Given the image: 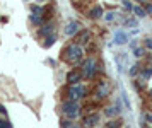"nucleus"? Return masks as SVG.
Listing matches in <instances>:
<instances>
[{"label":"nucleus","instance_id":"412c9836","mask_svg":"<svg viewBox=\"0 0 152 128\" xmlns=\"http://www.w3.org/2000/svg\"><path fill=\"white\" fill-rule=\"evenodd\" d=\"M147 120H149V121H152V115H147Z\"/></svg>","mask_w":152,"mask_h":128},{"label":"nucleus","instance_id":"7ed1b4c3","mask_svg":"<svg viewBox=\"0 0 152 128\" xmlns=\"http://www.w3.org/2000/svg\"><path fill=\"white\" fill-rule=\"evenodd\" d=\"M63 111H65V115H67V116L74 118V116L79 115V106H77L74 101H70V102H67V104L63 106Z\"/></svg>","mask_w":152,"mask_h":128},{"label":"nucleus","instance_id":"4468645a","mask_svg":"<svg viewBox=\"0 0 152 128\" xmlns=\"http://www.w3.org/2000/svg\"><path fill=\"white\" fill-rule=\"evenodd\" d=\"M133 10H135V14L140 15V17H144V15H145V10H144V9H140V7H135Z\"/></svg>","mask_w":152,"mask_h":128},{"label":"nucleus","instance_id":"dca6fc26","mask_svg":"<svg viewBox=\"0 0 152 128\" xmlns=\"http://www.w3.org/2000/svg\"><path fill=\"white\" fill-rule=\"evenodd\" d=\"M0 128H12L7 121H0Z\"/></svg>","mask_w":152,"mask_h":128},{"label":"nucleus","instance_id":"1a4fd4ad","mask_svg":"<svg viewBox=\"0 0 152 128\" xmlns=\"http://www.w3.org/2000/svg\"><path fill=\"white\" fill-rule=\"evenodd\" d=\"M101 14H103V9L97 5V7H94V9L89 12V17H92V19H97V17H101Z\"/></svg>","mask_w":152,"mask_h":128},{"label":"nucleus","instance_id":"f8f14e48","mask_svg":"<svg viewBox=\"0 0 152 128\" xmlns=\"http://www.w3.org/2000/svg\"><path fill=\"white\" fill-rule=\"evenodd\" d=\"M106 128H121V121H110L108 125H106Z\"/></svg>","mask_w":152,"mask_h":128},{"label":"nucleus","instance_id":"9d476101","mask_svg":"<svg viewBox=\"0 0 152 128\" xmlns=\"http://www.w3.org/2000/svg\"><path fill=\"white\" fill-rule=\"evenodd\" d=\"M39 34H41V36H48V34H53V26H45L41 29V31H39Z\"/></svg>","mask_w":152,"mask_h":128},{"label":"nucleus","instance_id":"6e6552de","mask_svg":"<svg viewBox=\"0 0 152 128\" xmlns=\"http://www.w3.org/2000/svg\"><path fill=\"white\" fill-rule=\"evenodd\" d=\"M115 41H116L118 45H123V43H126V34L121 33V31H118V33L115 34Z\"/></svg>","mask_w":152,"mask_h":128},{"label":"nucleus","instance_id":"39448f33","mask_svg":"<svg viewBox=\"0 0 152 128\" xmlns=\"http://www.w3.org/2000/svg\"><path fill=\"white\" fill-rule=\"evenodd\" d=\"M97 121H99V115H96V113L84 118V125H86V127H94Z\"/></svg>","mask_w":152,"mask_h":128},{"label":"nucleus","instance_id":"ddd939ff","mask_svg":"<svg viewBox=\"0 0 152 128\" xmlns=\"http://www.w3.org/2000/svg\"><path fill=\"white\" fill-rule=\"evenodd\" d=\"M151 75H152V68H147V70H142V77H144V79H149Z\"/></svg>","mask_w":152,"mask_h":128},{"label":"nucleus","instance_id":"6ab92c4d","mask_svg":"<svg viewBox=\"0 0 152 128\" xmlns=\"http://www.w3.org/2000/svg\"><path fill=\"white\" fill-rule=\"evenodd\" d=\"M113 17H115L113 14H108V15H106V20H111V19H113Z\"/></svg>","mask_w":152,"mask_h":128},{"label":"nucleus","instance_id":"20e7f679","mask_svg":"<svg viewBox=\"0 0 152 128\" xmlns=\"http://www.w3.org/2000/svg\"><path fill=\"white\" fill-rule=\"evenodd\" d=\"M86 77H92L94 75V61L92 60H87L84 63V72H82Z\"/></svg>","mask_w":152,"mask_h":128},{"label":"nucleus","instance_id":"2eb2a0df","mask_svg":"<svg viewBox=\"0 0 152 128\" xmlns=\"http://www.w3.org/2000/svg\"><path fill=\"white\" fill-rule=\"evenodd\" d=\"M106 113H108V115H116V113H118V109H116V108H110L108 111H106Z\"/></svg>","mask_w":152,"mask_h":128},{"label":"nucleus","instance_id":"423d86ee","mask_svg":"<svg viewBox=\"0 0 152 128\" xmlns=\"http://www.w3.org/2000/svg\"><path fill=\"white\" fill-rule=\"evenodd\" d=\"M80 77H82V74L77 72V70H74V72H70V74L67 75V80H69L70 84H77V82L80 80Z\"/></svg>","mask_w":152,"mask_h":128},{"label":"nucleus","instance_id":"a211bd4d","mask_svg":"<svg viewBox=\"0 0 152 128\" xmlns=\"http://www.w3.org/2000/svg\"><path fill=\"white\" fill-rule=\"evenodd\" d=\"M145 46H147V48H151V50H152V39H147V43H145Z\"/></svg>","mask_w":152,"mask_h":128},{"label":"nucleus","instance_id":"4be33fe9","mask_svg":"<svg viewBox=\"0 0 152 128\" xmlns=\"http://www.w3.org/2000/svg\"><path fill=\"white\" fill-rule=\"evenodd\" d=\"M69 128H77V127H72V125H69Z\"/></svg>","mask_w":152,"mask_h":128},{"label":"nucleus","instance_id":"9b49d317","mask_svg":"<svg viewBox=\"0 0 152 128\" xmlns=\"http://www.w3.org/2000/svg\"><path fill=\"white\" fill-rule=\"evenodd\" d=\"M87 39H89V33H87V31H84V33L79 34V38H77V43H86Z\"/></svg>","mask_w":152,"mask_h":128},{"label":"nucleus","instance_id":"0eeeda50","mask_svg":"<svg viewBox=\"0 0 152 128\" xmlns=\"http://www.w3.org/2000/svg\"><path fill=\"white\" fill-rule=\"evenodd\" d=\"M65 31H67V34H69V36H72V34H75L77 31H79V24H77V22H70Z\"/></svg>","mask_w":152,"mask_h":128},{"label":"nucleus","instance_id":"aec40b11","mask_svg":"<svg viewBox=\"0 0 152 128\" xmlns=\"http://www.w3.org/2000/svg\"><path fill=\"white\" fill-rule=\"evenodd\" d=\"M123 5L126 7V9H132V5H130V4H128V2H126V0H125V2H123Z\"/></svg>","mask_w":152,"mask_h":128},{"label":"nucleus","instance_id":"f257e3e1","mask_svg":"<svg viewBox=\"0 0 152 128\" xmlns=\"http://www.w3.org/2000/svg\"><path fill=\"white\" fill-rule=\"evenodd\" d=\"M63 55H65L63 58L67 61H72V63H74V61H79L82 58V48L79 46V45H72V46H69L65 50Z\"/></svg>","mask_w":152,"mask_h":128},{"label":"nucleus","instance_id":"f3484780","mask_svg":"<svg viewBox=\"0 0 152 128\" xmlns=\"http://www.w3.org/2000/svg\"><path fill=\"white\" fill-rule=\"evenodd\" d=\"M135 55H137V56H142V55H144V51H142L140 48H137V50H135Z\"/></svg>","mask_w":152,"mask_h":128},{"label":"nucleus","instance_id":"f03ea898","mask_svg":"<svg viewBox=\"0 0 152 128\" xmlns=\"http://www.w3.org/2000/svg\"><path fill=\"white\" fill-rule=\"evenodd\" d=\"M84 92H86V89L82 87V86H77V84H74V87H70L69 91V96L72 101H75V99H79V97H82Z\"/></svg>","mask_w":152,"mask_h":128}]
</instances>
